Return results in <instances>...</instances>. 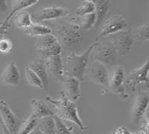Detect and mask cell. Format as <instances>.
<instances>
[{
  "label": "cell",
  "mask_w": 149,
  "mask_h": 134,
  "mask_svg": "<svg viewBox=\"0 0 149 134\" xmlns=\"http://www.w3.org/2000/svg\"><path fill=\"white\" fill-rule=\"evenodd\" d=\"M70 10L64 8L53 7L40 8L32 14V19L36 23H40L42 21H51L57 19L66 17L70 14Z\"/></svg>",
  "instance_id": "cell-8"
},
{
  "label": "cell",
  "mask_w": 149,
  "mask_h": 134,
  "mask_svg": "<svg viewBox=\"0 0 149 134\" xmlns=\"http://www.w3.org/2000/svg\"><path fill=\"white\" fill-rule=\"evenodd\" d=\"M95 4L92 0H87V1H84L81 5H80L79 7L77 8L75 14L77 16L80 17V16L87 15V14H92L95 12Z\"/></svg>",
  "instance_id": "cell-26"
},
{
  "label": "cell",
  "mask_w": 149,
  "mask_h": 134,
  "mask_svg": "<svg viewBox=\"0 0 149 134\" xmlns=\"http://www.w3.org/2000/svg\"><path fill=\"white\" fill-rule=\"evenodd\" d=\"M149 104V94L146 91H139L136 95L135 100L131 109V119L134 123H138L148 109Z\"/></svg>",
  "instance_id": "cell-11"
},
{
  "label": "cell",
  "mask_w": 149,
  "mask_h": 134,
  "mask_svg": "<svg viewBox=\"0 0 149 134\" xmlns=\"http://www.w3.org/2000/svg\"><path fill=\"white\" fill-rule=\"evenodd\" d=\"M148 70L149 61L147 60L143 65L127 73L125 82L128 85L130 92H135L137 85L140 83L146 84V86L148 85Z\"/></svg>",
  "instance_id": "cell-9"
},
{
  "label": "cell",
  "mask_w": 149,
  "mask_h": 134,
  "mask_svg": "<svg viewBox=\"0 0 149 134\" xmlns=\"http://www.w3.org/2000/svg\"><path fill=\"white\" fill-rule=\"evenodd\" d=\"M15 15V24L18 28L24 29L32 24L31 17L27 11H21Z\"/></svg>",
  "instance_id": "cell-22"
},
{
  "label": "cell",
  "mask_w": 149,
  "mask_h": 134,
  "mask_svg": "<svg viewBox=\"0 0 149 134\" xmlns=\"http://www.w3.org/2000/svg\"><path fill=\"white\" fill-rule=\"evenodd\" d=\"M46 71L56 81L62 82L63 79V59L61 55L54 56L43 61Z\"/></svg>",
  "instance_id": "cell-13"
},
{
  "label": "cell",
  "mask_w": 149,
  "mask_h": 134,
  "mask_svg": "<svg viewBox=\"0 0 149 134\" xmlns=\"http://www.w3.org/2000/svg\"><path fill=\"white\" fill-rule=\"evenodd\" d=\"M88 77L92 82L103 86H108L109 71L104 65L97 61H92L88 68Z\"/></svg>",
  "instance_id": "cell-12"
},
{
  "label": "cell",
  "mask_w": 149,
  "mask_h": 134,
  "mask_svg": "<svg viewBox=\"0 0 149 134\" xmlns=\"http://www.w3.org/2000/svg\"><path fill=\"white\" fill-rule=\"evenodd\" d=\"M37 120L31 115L26 120L23 121L17 134H29L34 128L37 127Z\"/></svg>",
  "instance_id": "cell-25"
},
{
  "label": "cell",
  "mask_w": 149,
  "mask_h": 134,
  "mask_svg": "<svg viewBox=\"0 0 149 134\" xmlns=\"http://www.w3.org/2000/svg\"><path fill=\"white\" fill-rule=\"evenodd\" d=\"M51 34L54 36L59 44L71 46L78 44L83 39L80 25L70 21L60 20L51 23Z\"/></svg>",
  "instance_id": "cell-3"
},
{
  "label": "cell",
  "mask_w": 149,
  "mask_h": 134,
  "mask_svg": "<svg viewBox=\"0 0 149 134\" xmlns=\"http://www.w3.org/2000/svg\"><path fill=\"white\" fill-rule=\"evenodd\" d=\"M127 29V23L125 17L120 14H114L109 17L102 23V29L100 34L96 37L95 41H98L104 37L119 32L120 31Z\"/></svg>",
  "instance_id": "cell-6"
},
{
  "label": "cell",
  "mask_w": 149,
  "mask_h": 134,
  "mask_svg": "<svg viewBox=\"0 0 149 134\" xmlns=\"http://www.w3.org/2000/svg\"><path fill=\"white\" fill-rule=\"evenodd\" d=\"M55 121V134H74L72 130L66 127L61 119L54 116Z\"/></svg>",
  "instance_id": "cell-30"
},
{
  "label": "cell",
  "mask_w": 149,
  "mask_h": 134,
  "mask_svg": "<svg viewBox=\"0 0 149 134\" xmlns=\"http://www.w3.org/2000/svg\"><path fill=\"white\" fill-rule=\"evenodd\" d=\"M63 87H64V94L69 100L72 102H75L81 97V90H80V83L81 81L72 77H63Z\"/></svg>",
  "instance_id": "cell-15"
},
{
  "label": "cell",
  "mask_w": 149,
  "mask_h": 134,
  "mask_svg": "<svg viewBox=\"0 0 149 134\" xmlns=\"http://www.w3.org/2000/svg\"><path fill=\"white\" fill-rule=\"evenodd\" d=\"M95 20H96V16L95 12L84 16L83 22L81 25H80V28L81 30H90L95 26Z\"/></svg>",
  "instance_id": "cell-28"
},
{
  "label": "cell",
  "mask_w": 149,
  "mask_h": 134,
  "mask_svg": "<svg viewBox=\"0 0 149 134\" xmlns=\"http://www.w3.org/2000/svg\"><path fill=\"white\" fill-rule=\"evenodd\" d=\"M31 116L36 119L42 118L46 116H54V113L52 109L47 106L44 101L40 99L34 98L31 100Z\"/></svg>",
  "instance_id": "cell-17"
},
{
  "label": "cell",
  "mask_w": 149,
  "mask_h": 134,
  "mask_svg": "<svg viewBox=\"0 0 149 134\" xmlns=\"http://www.w3.org/2000/svg\"><path fill=\"white\" fill-rule=\"evenodd\" d=\"M0 117L4 125L11 134H17L24 120L19 119L12 112L7 103L0 100Z\"/></svg>",
  "instance_id": "cell-10"
},
{
  "label": "cell",
  "mask_w": 149,
  "mask_h": 134,
  "mask_svg": "<svg viewBox=\"0 0 149 134\" xmlns=\"http://www.w3.org/2000/svg\"><path fill=\"white\" fill-rule=\"evenodd\" d=\"M61 51H62L61 45L59 43H58V44L46 48V49H37V56H39L40 59L44 61V60L47 59L50 57L61 55Z\"/></svg>",
  "instance_id": "cell-21"
},
{
  "label": "cell",
  "mask_w": 149,
  "mask_h": 134,
  "mask_svg": "<svg viewBox=\"0 0 149 134\" xmlns=\"http://www.w3.org/2000/svg\"><path fill=\"white\" fill-rule=\"evenodd\" d=\"M93 2L95 4V14L96 16V20L94 27L98 29L101 24L103 23L105 17L110 11L112 3L109 0H95Z\"/></svg>",
  "instance_id": "cell-18"
},
{
  "label": "cell",
  "mask_w": 149,
  "mask_h": 134,
  "mask_svg": "<svg viewBox=\"0 0 149 134\" xmlns=\"http://www.w3.org/2000/svg\"><path fill=\"white\" fill-rule=\"evenodd\" d=\"M125 78V68L122 65H116L113 71L109 76L108 86L110 90L115 95H118L123 99H127L128 94L126 92L124 86V82Z\"/></svg>",
  "instance_id": "cell-7"
},
{
  "label": "cell",
  "mask_w": 149,
  "mask_h": 134,
  "mask_svg": "<svg viewBox=\"0 0 149 134\" xmlns=\"http://www.w3.org/2000/svg\"><path fill=\"white\" fill-rule=\"evenodd\" d=\"M24 34L29 36H40L45 35L51 34L52 30L50 27L46 26V25H42L40 23H32V24L23 29Z\"/></svg>",
  "instance_id": "cell-20"
},
{
  "label": "cell",
  "mask_w": 149,
  "mask_h": 134,
  "mask_svg": "<svg viewBox=\"0 0 149 134\" xmlns=\"http://www.w3.org/2000/svg\"><path fill=\"white\" fill-rule=\"evenodd\" d=\"M1 97H1V95H0V99H1Z\"/></svg>",
  "instance_id": "cell-35"
},
{
  "label": "cell",
  "mask_w": 149,
  "mask_h": 134,
  "mask_svg": "<svg viewBox=\"0 0 149 134\" xmlns=\"http://www.w3.org/2000/svg\"><path fill=\"white\" fill-rule=\"evenodd\" d=\"M8 11V7L7 5V1L0 0V13H5Z\"/></svg>",
  "instance_id": "cell-32"
},
{
  "label": "cell",
  "mask_w": 149,
  "mask_h": 134,
  "mask_svg": "<svg viewBox=\"0 0 149 134\" xmlns=\"http://www.w3.org/2000/svg\"><path fill=\"white\" fill-rule=\"evenodd\" d=\"M38 2L37 0H21V1H17L16 5H14V8H13V10H12L11 13L8 16V17L5 19L4 24H6L7 25L9 19L11 18V17L13 15L17 13V11L22 10V9L27 8L30 7V6H32V5H35Z\"/></svg>",
  "instance_id": "cell-24"
},
{
  "label": "cell",
  "mask_w": 149,
  "mask_h": 134,
  "mask_svg": "<svg viewBox=\"0 0 149 134\" xmlns=\"http://www.w3.org/2000/svg\"><path fill=\"white\" fill-rule=\"evenodd\" d=\"M149 25L148 23L141 25L136 29L134 35L135 38L141 41H148L149 39Z\"/></svg>",
  "instance_id": "cell-29"
},
{
  "label": "cell",
  "mask_w": 149,
  "mask_h": 134,
  "mask_svg": "<svg viewBox=\"0 0 149 134\" xmlns=\"http://www.w3.org/2000/svg\"><path fill=\"white\" fill-rule=\"evenodd\" d=\"M0 80L5 85H17L20 81V73L15 61H10L4 69Z\"/></svg>",
  "instance_id": "cell-14"
},
{
  "label": "cell",
  "mask_w": 149,
  "mask_h": 134,
  "mask_svg": "<svg viewBox=\"0 0 149 134\" xmlns=\"http://www.w3.org/2000/svg\"><path fill=\"white\" fill-rule=\"evenodd\" d=\"M58 41L52 34L45 35L38 37V40L37 41V49H43L46 48L52 47L54 44H58Z\"/></svg>",
  "instance_id": "cell-23"
},
{
  "label": "cell",
  "mask_w": 149,
  "mask_h": 134,
  "mask_svg": "<svg viewBox=\"0 0 149 134\" xmlns=\"http://www.w3.org/2000/svg\"><path fill=\"white\" fill-rule=\"evenodd\" d=\"M28 68H30L39 77L42 85H43V89L47 90L49 88L48 72L46 71L43 61L40 59H34L29 62Z\"/></svg>",
  "instance_id": "cell-16"
},
{
  "label": "cell",
  "mask_w": 149,
  "mask_h": 134,
  "mask_svg": "<svg viewBox=\"0 0 149 134\" xmlns=\"http://www.w3.org/2000/svg\"><path fill=\"white\" fill-rule=\"evenodd\" d=\"M0 126H1V127H2V134H11L10 132H9L7 128L5 127V126L4 125L2 119H1V117H0Z\"/></svg>",
  "instance_id": "cell-33"
},
{
  "label": "cell",
  "mask_w": 149,
  "mask_h": 134,
  "mask_svg": "<svg viewBox=\"0 0 149 134\" xmlns=\"http://www.w3.org/2000/svg\"><path fill=\"white\" fill-rule=\"evenodd\" d=\"M118 58L116 50L111 43L109 45L104 42L95 41L90 54L92 61L101 63L107 68L116 66Z\"/></svg>",
  "instance_id": "cell-4"
},
{
  "label": "cell",
  "mask_w": 149,
  "mask_h": 134,
  "mask_svg": "<svg viewBox=\"0 0 149 134\" xmlns=\"http://www.w3.org/2000/svg\"><path fill=\"white\" fill-rule=\"evenodd\" d=\"M12 43L8 39L0 40V53H8L12 49Z\"/></svg>",
  "instance_id": "cell-31"
},
{
  "label": "cell",
  "mask_w": 149,
  "mask_h": 134,
  "mask_svg": "<svg viewBox=\"0 0 149 134\" xmlns=\"http://www.w3.org/2000/svg\"><path fill=\"white\" fill-rule=\"evenodd\" d=\"M94 46L95 43L81 55L76 54L72 51L66 58L63 59L64 77H72L80 81L84 80V76L90 59V54Z\"/></svg>",
  "instance_id": "cell-2"
},
{
  "label": "cell",
  "mask_w": 149,
  "mask_h": 134,
  "mask_svg": "<svg viewBox=\"0 0 149 134\" xmlns=\"http://www.w3.org/2000/svg\"><path fill=\"white\" fill-rule=\"evenodd\" d=\"M46 100L54 108V116L61 120L70 121L77 124L84 131L86 130L84 124L78 115V109L74 102L68 99L63 92H61V96L58 99H54L51 97H46Z\"/></svg>",
  "instance_id": "cell-1"
},
{
  "label": "cell",
  "mask_w": 149,
  "mask_h": 134,
  "mask_svg": "<svg viewBox=\"0 0 149 134\" xmlns=\"http://www.w3.org/2000/svg\"><path fill=\"white\" fill-rule=\"evenodd\" d=\"M25 74H26V80L29 85H32L35 88H40V89H43V85L39 77L28 67H26L25 70Z\"/></svg>",
  "instance_id": "cell-27"
},
{
  "label": "cell",
  "mask_w": 149,
  "mask_h": 134,
  "mask_svg": "<svg viewBox=\"0 0 149 134\" xmlns=\"http://www.w3.org/2000/svg\"><path fill=\"white\" fill-rule=\"evenodd\" d=\"M29 134H44V133L41 132V131L40 130L39 128L37 127L36 128H34V129L33 130L31 131V132Z\"/></svg>",
  "instance_id": "cell-34"
},
{
  "label": "cell",
  "mask_w": 149,
  "mask_h": 134,
  "mask_svg": "<svg viewBox=\"0 0 149 134\" xmlns=\"http://www.w3.org/2000/svg\"><path fill=\"white\" fill-rule=\"evenodd\" d=\"M37 127L44 134H55L54 116H46L37 120Z\"/></svg>",
  "instance_id": "cell-19"
},
{
  "label": "cell",
  "mask_w": 149,
  "mask_h": 134,
  "mask_svg": "<svg viewBox=\"0 0 149 134\" xmlns=\"http://www.w3.org/2000/svg\"><path fill=\"white\" fill-rule=\"evenodd\" d=\"M107 37L116 50L118 57L121 58L130 53L135 40L134 33L129 29L110 35Z\"/></svg>",
  "instance_id": "cell-5"
}]
</instances>
